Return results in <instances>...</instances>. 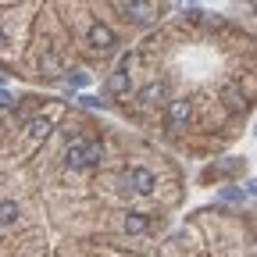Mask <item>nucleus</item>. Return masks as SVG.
Masks as SVG:
<instances>
[{
    "instance_id": "f257e3e1",
    "label": "nucleus",
    "mask_w": 257,
    "mask_h": 257,
    "mask_svg": "<svg viewBox=\"0 0 257 257\" xmlns=\"http://www.w3.org/2000/svg\"><path fill=\"white\" fill-rule=\"evenodd\" d=\"M100 157H104V147L96 140H75L64 161H68V168H86V165H96Z\"/></svg>"
},
{
    "instance_id": "f03ea898",
    "label": "nucleus",
    "mask_w": 257,
    "mask_h": 257,
    "mask_svg": "<svg viewBox=\"0 0 257 257\" xmlns=\"http://www.w3.org/2000/svg\"><path fill=\"white\" fill-rule=\"evenodd\" d=\"M125 182L133 186L136 193H150V189H154V172H147V168H128V172H125Z\"/></svg>"
},
{
    "instance_id": "7ed1b4c3",
    "label": "nucleus",
    "mask_w": 257,
    "mask_h": 257,
    "mask_svg": "<svg viewBox=\"0 0 257 257\" xmlns=\"http://www.w3.org/2000/svg\"><path fill=\"white\" fill-rule=\"evenodd\" d=\"M89 43L100 47V50H107V47H114V32H111L107 25H93V29H89Z\"/></svg>"
},
{
    "instance_id": "20e7f679",
    "label": "nucleus",
    "mask_w": 257,
    "mask_h": 257,
    "mask_svg": "<svg viewBox=\"0 0 257 257\" xmlns=\"http://www.w3.org/2000/svg\"><path fill=\"white\" fill-rule=\"evenodd\" d=\"M128 15H133L136 22H150L154 18V4L150 0H128Z\"/></svg>"
},
{
    "instance_id": "39448f33",
    "label": "nucleus",
    "mask_w": 257,
    "mask_h": 257,
    "mask_svg": "<svg viewBox=\"0 0 257 257\" xmlns=\"http://www.w3.org/2000/svg\"><path fill=\"white\" fill-rule=\"evenodd\" d=\"M168 118H172V125H182V121L189 118V104H186V100H172V107H168Z\"/></svg>"
},
{
    "instance_id": "423d86ee",
    "label": "nucleus",
    "mask_w": 257,
    "mask_h": 257,
    "mask_svg": "<svg viewBox=\"0 0 257 257\" xmlns=\"http://www.w3.org/2000/svg\"><path fill=\"white\" fill-rule=\"evenodd\" d=\"M225 100H229L232 107H246V93L239 86H225Z\"/></svg>"
},
{
    "instance_id": "0eeeda50",
    "label": "nucleus",
    "mask_w": 257,
    "mask_h": 257,
    "mask_svg": "<svg viewBox=\"0 0 257 257\" xmlns=\"http://www.w3.org/2000/svg\"><path fill=\"white\" fill-rule=\"evenodd\" d=\"M107 89H111V93H125V89H128V72H114V75L107 79Z\"/></svg>"
},
{
    "instance_id": "6e6552de",
    "label": "nucleus",
    "mask_w": 257,
    "mask_h": 257,
    "mask_svg": "<svg viewBox=\"0 0 257 257\" xmlns=\"http://www.w3.org/2000/svg\"><path fill=\"white\" fill-rule=\"evenodd\" d=\"M15 218H18V204L4 200L0 204V225H15Z\"/></svg>"
},
{
    "instance_id": "1a4fd4ad",
    "label": "nucleus",
    "mask_w": 257,
    "mask_h": 257,
    "mask_svg": "<svg viewBox=\"0 0 257 257\" xmlns=\"http://www.w3.org/2000/svg\"><path fill=\"white\" fill-rule=\"evenodd\" d=\"M29 133H32V136H47V133H50V121H47V118H32V121H29Z\"/></svg>"
},
{
    "instance_id": "9d476101",
    "label": "nucleus",
    "mask_w": 257,
    "mask_h": 257,
    "mask_svg": "<svg viewBox=\"0 0 257 257\" xmlns=\"http://www.w3.org/2000/svg\"><path fill=\"white\" fill-rule=\"evenodd\" d=\"M125 229H128V232H143V229H147V218H143V214H128V218H125Z\"/></svg>"
},
{
    "instance_id": "9b49d317",
    "label": "nucleus",
    "mask_w": 257,
    "mask_h": 257,
    "mask_svg": "<svg viewBox=\"0 0 257 257\" xmlns=\"http://www.w3.org/2000/svg\"><path fill=\"white\" fill-rule=\"evenodd\" d=\"M161 96H165V86H161V82H157V86H147V89H143V100H147V104H157Z\"/></svg>"
},
{
    "instance_id": "f8f14e48",
    "label": "nucleus",
    "mask_w": 257,
    "mask_h": 257,
    "mask_svg": "<svg viewBox=\"0 0 257 257\" xmlns=\"http://www.w3.org/2000/svg\"><path fill=\"white\" fill-rule=\"evenodd\" d=\"M86 82H89V75H86V72H68V86H75V89H79V86H86Z\"/></svg>"
},
{
    "instance_id": "ddd939ff",
    "label": "nucleus",
    "mask_w": 257,
    "mask_h": 257,
    "mask_svg": "<svg viewBox=\"0 0 257 257\" xmlns=\"http://www.w3.org/2000/svg\"><path fill=\"white\" fill-rule=\"evenodd\" d=\"M243 197V189H236V186H225L221 189V200H239Z\"/></svg>"
},
{
    "instance_id": "4468645a",
    "label": "nucleus",
    "mask_w": 257,
    "mask_h": 257,
    "mask_svg": "<svg viewBox=\"0 0 257 257\" xmlns=\"http://www.w3.org/2000/svg\"><path fill=\"white\" fill-rule=\"evenodd\" d=\"M8 104H11V93H8V89H0V107H8Z\"/></svg>"
},
{
    "instance_id": "2eb2a0df",
    "label": "nucleus",
    "mask_w": 257,
    "mask_h": 257,
    "mask_svg": "<svg viewBox=\"0 0 257 257\" xmlns=\"http://www.w3.org/2000/svg\"><path fill=\"white\" fill-rule=\"evenodd\" d=\"M246 193H250V197H257V179H250V182H246Z\"/></svg>"
},
{
    "instance_id": "dca6fc26",
    "label": "nucleus",
    "mask_w": 257,
    "mask_h": 257,
    "mask_svg": "<svg viewBox=\"0 0 257 257\" xmlns=\"http://www.w3.org/2000/svg\"><path fill=\"white\" fill-rule=\"evenodd\" d=\"M175 4H179V8H193V0H175Z\"/></svg>"
},
{
    "instance_id": "f3484780",
    "label": "nucleus",
    "mask_w": 257,
    "mask_h": 257,
    "mask_svg": "<svg viewBox=\"0 0 257 257\" xmlns=\"http://www.w3.org/2000/svg\"><path fill=\"white\" fill-rule=\"evenodd\" d=\"M4 43H8V36H4V32H0V47H4Z\"/></svg>"
},
{
    "instance_id": "a211bd4d",
    "label": "nucleus",
    "mask_w": 257,
    "mask_h": 257,
    "mask_svg": "<svg viewBox=\"0 0 257 257\" xmlns=\"http://www.w3.org/2000/svg\"><path fill=\"white\" fill-rule=\"evenodd\" d=\"M0 82H4V72H0Z\"/></svg>"
},
{
    "instance_id": "6ab92c4d",
    "label": "nucleus",
    "mask_w": 257,
    "mask_h": 257,
    "mask_svg": "<svg viewBox=\"0 0 257 257\" xmlns=\"http://www.w3.org/2000/svg\"><path fill=\"white\" fill-rule=\"evenodd\" d=\"M253 136H257V125H253Z\"/></svg>"
}]
</instances>
